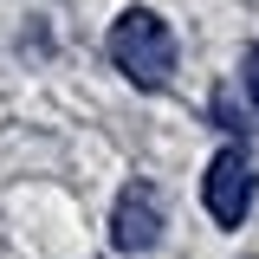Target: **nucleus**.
<instances>
[{
  "label": "nucleus",
  "instance_id": "f257e3e1",
  "mask_svg": "<svg viewBox=\"0 0 259 259\" xmlns=\"http://www.w3.org/2000/svg\"><path fill=\"white\" fill-rule=\"evenodd\" d=\"M110 65L123 71L136 91H162L168 78H175V32L162 20L156 7H123L117 20H110Z\"/></svg>",
  "mask_w": 259,
  "mask_h": 259
},
{
  "label": "nucleus",
  "instance_id": "f03ea898",
  "mask_svg": "<svg viewBox=\"0 0 259 259\" xmlns=\"http://www.w3.org/2000/svg\"><path fill=\"white\" fill-rule=\"evenodd\" d=\"M253 194H259V175H253V162H246V149H221V156L207 162L201 201H207V214H214L221 227L246 221V214H253Z\"/></svg>",
  "mask_w": 259,
  "mask_h": 259
},
{
  "label": "nucleus",
  "instance_id": "7ed1b4c3",
  "mask_svg": "<svg viewBox=\"0 0 259 259\" xmlns=\"http://www.w3.org/2000/svg\"><path fill=\"white\" fill-rule=\"evenodd\" d=\"M110 240L117 253H156L162 246V194L149 182H130L110 207Z\"/></svg>",
  "mask_w": 259,
  "mask_h": 259
},
{
  "label": "nucleus",
  "instance_id": "20e7f679",
  "mask_svg": "<svg viewBox=\"0 0 259 259\" xmlns=\"http://www.w3.org/2000/svg\"><path fill=\"white\" fill-rule=\"evenodd\" d=\"M240 84H246V97H253V110H259V46L240 52Z\"/></svg>",
  "mask_w": 259,
  "mask_h": 259
}]
</instances>
